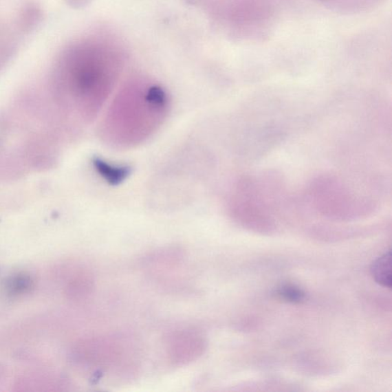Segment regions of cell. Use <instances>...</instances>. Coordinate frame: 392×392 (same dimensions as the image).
I'll return each mask as SVG.
<instances>
[{"mask_svg": "<svg viewBox=\"0 0 392 392\" xmlns=\"http://www.w3.org/2000/svg\"><path fill=\"white\" fill-rule=\"evenodd\" d=\"M184 259L182 250L177 248H168L152 253L146 259L149 266L154 270H162L177 267Z\"/></svg>", "mask_w": 392, "mask_h": 392, "instance_id": "cell-5", "label": "cell"}, {"mask_svg": "<svg viewBox=\"0 0 392 392\" xmlns=\"http://www.w3.org/2000/svg\"><path fill=\"white\" fill-rule=\"evenodd\" d=\"M371 273L378 283L384 287H391V251L384 253L373 263Z\"/></svg>", "mask_w": 392, "mask_h": 392, "instance_id": "cell-7", "label": "cell"}, {"mask_svg": "<svg viewBox=\"0 0 392 392\" xmlns=\"http://www.w3.org/2000/svg\"><path fill=\"white\" fill-rule=\"evenodd\" d=\"M94 166H96L98 173L113 185L120 184L129 175V168L108 164L102 160H97L94 162Z\"/></svg>", "mask_w": 392, "mask_h": 392, "instance_id": "cell-8", "label": "cell"}, {"mask_svg": "<svg viewBox=\"0 0 392 392\" xmlns=\"http://www.w3.org/2000/svg\"><path fill=\"white\" fill-rule=\"evenodd\" d=\"M166 345L168 360L175 366L184 367L198 360L204 354L207 342L199 331L185 329L168 336Z\"/></svg>", "mask_w": 392, "mask_h": 392, "instance_id": "cell-3", "label": "cell"}, {"mask_svg": "<svg viewBox=\"0 0 392 392\" xmlns=\"http://www.w3.org/2000/svg\"><path fill=\"white\" fill-rule=\"evenodd\" d=\"M281 299L289 303H297L305 298V293L298 287L293 285H283L276 290Z\"/></svg>", "mask_w": 392, "mask_h": 392, "instance_id": "cell-10", "label": "cell"}, {"mask_svg": "<svg viewBox=\"0 0 392 392\" xmlns=\"http://www.w3.org/2000/svg\"><path fill=\"white\" fill-rule=\"evenodd\" d=\"M32 279L29 275L17 274L6 283V290L11 295L23 294L32 287Z\"/></svg>", "mask_w": 392, "mask_h": 392, "instance_id": "cell-9", "label": "cell"}, {"mask_svg": "<svg viewBox=\"0 0 392 392\" xmlns=\"http://www.w3.org/2000/svg\"><path fill=\"white\" fill-rule=\"evenodd\" d=\"M307 199L320 213L337 217H350L373 210V200L356 195L348 186L333 175H320L307 189Z\"/></svg>", "mask_w": 392, "mask_h": 392, "instance_id": "cell-2", "label": "cell"}, {"mask_svg": "<svg viewBox=\"0 0 392 392\" xmlns=\"http://www.w3.org/2000/svg\"><path fill=\"white\" fill-rule=\"evenodd\" d=\"M94 290V279L89 270H82L74 275L67 287V294L72 299L83 301L92 294Z\"/></svg>", "mask_w": 392, "mask_h": 392, "instance_id": "cell-6", "label": "cell"}, {"mask_svg": "<svg viewBox=\"0 0 392 392\" xmlns=\"http://www.w3.org/2000/svg\"><path fill=\"white\" fill-rule=\"evenodd\" d=\"M171 100L161 86L147 80L127 83L107 107L98 127L108 146L127 150L145 143L163 126Z\"/></svg>", "mask_w": 392, "mask_h": 392, "instance_id": "cell-1", "label": "cell"}, {"mask_svg": "<svg viewBox=\"0 0 392 392\" xmlns=\"http://www.w3.org/2000/svg\"><path fill=\"white\" fill-rule=\"evenodd\" d=\"M78 351L84 362L100 369L116 367L125 355L122 342L112 336L91 338L83 342Z\"/></svg>", "mask_w": 392, "mask_h": 392, "instance_id": "cell-4", "label": "cell"}]
</instances>
